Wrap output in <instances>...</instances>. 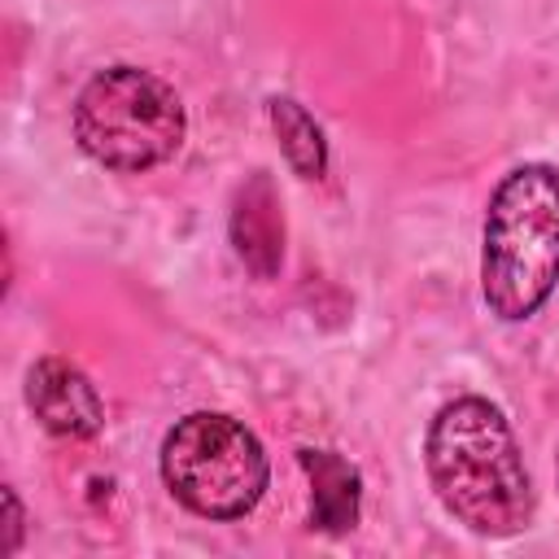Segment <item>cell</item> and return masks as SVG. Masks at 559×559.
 <instances>
[{"mask_svg":"<svg viewBox=\"0 0 559 559\" xmlns=\"http://www.w3.org/2000/svg\"><path fill=\"white\" fill-rule=\"evenodd\" d=\"M441 507L480 537H511L533 515V480L507 415L485 397L445 402L424 437Z\"/></svg>","mask_w":559,"mask_h":559,"instance_id":"6da1fadb","label":"cell"},{"mask_svg":"<svg viewBox=\"0 0 559 559\" xmlns=\"http://www.w3.org/2000/svg\"><path fill=\"white\" fill-rule=\"evenodd\" d=\"M559 284V170L524 162L502 175L480 231V293L489 314L520 323Z\"/></svg>","mask_w":559,"mask_h":559,"instance_id":"7a4b0ae2","label":"cell"},{"mask_svg":"<svg viewBox=\"0 0 559 559\" xmlns=\"http://www.w3.org/2000/svg\"><path fill=\"white\" fill-rule=\"evenodd\" d=\"M188 118L166 79L140 66H109L74 96L79 148L118 175H144L170 162L183 144Z\"/></svg>","mask_w":559,"mask_h":559,"instance_id":"3957f363","label":"cell"},{"mask_svg":"<svg viewBox=\"0 0 559 559\" xmlns=\"http://www.w3.org/2000/svg\"><path fill=\"white\" fill-rule=\"evenodd\" d=\"M162 480L192 515L240 520L258 507L271 480V463L262 441L240 419L192 411L175 419L162 441Z\"/></svg>","mask_w":559,"mask_h":559,"instance_id":"277c9868","label":"cell"},{"mask_svg":"<svg viewBox=\"0 0 559 559\" xmlns=\"http://www.w3.org/2000/svg\"><path fill=\"white\" fill-rule=\"evenodd\" d=\"M26 402L35 419L57 437H96L105 424V406L96 384L66 358H39L26 376Z\"/></svg>","mask_w":559,"mask_h":559,"instance_id":"5b68a950","label":"cell"},{"mask_svg":"<svg viewBox=\"0 0 559 559\" xmlns=\"http://www.w3.org/2000/svg\"><path fill=\"white\" fill-rule=\"evenodd\" d=\"M227 231H231L236 258L258 280H271L280 271V262H284V214H280V197H275V188L262 170L249 175V183L236 192Z\"/></svg>","mask_w":559,"mask_h":559,"instance_id":"8992f818","label":"cell"},{"mask_svg":"<svg viewBox=\"0 0 559 559\" xmlns=\"http://www.w3.org/2000/svg\"><path fill=\"white\" fill-rule=\"evenodd\" d=\"M297 459L310 476V524L323 533H349L358 524V498H362V480L354 463H345L332 450H301Z\"/></svg>","mask_w":559,"mask_h":559,"instance_id":"52a82bcc","label":"cell"},{"mask_svg":"<svg viewBox=\"0 0 559 559\" xmlns=\"http://www.w3.org/2000/svg\"><path fill=\"white\" fill-rule=\"evenodd\" d=\"M266 114H271V127L280 135L284 162L301 179H323L328 175V140H323V127L297 100H288V96H271L266 100Z\"/></svg>","mask_w":559,"mask_h":559,"instance_id":"ba28073f","label":"cell"},{"mask_svg":"<svg viewBox=\"0 0 559 559\" xmlns=\"http://www.w3.org/2000/svg\"><path fill=\"white\" fill-rule=\"evenodd\" d=\"M4 511H9V542H4V550L13 555L17 550V537H22V507H17V493L13 489H4Z\"/></svg>","mask_w":559,"mask_h":559,"instance_id":"9c48e42d","label":"cell"}]
</instances>
